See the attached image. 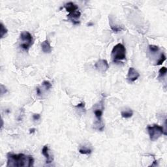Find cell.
I'll use <instances>...</instances> for the list:
<instances>
[{
	"mask_svg": "<svg viewBox=\"0 0 167 167\" xmlns=\"http://www.w3.org/2000/svg\"><path fill=\"white\" fill-rule=\"evenodd\" d=\"M7 157V167H30L32 166L34 163V159L32 156L24 154H14L9 153Z\"/></svg>",
	"mask_w": 167,
	"mask_h": 167,
	"instance_id": "obj_1",
	"label": "cell"
},
{
	"mask_svg": "<svg viewBox=\"0 0 167 167\" xmlns=\"http://www.w3.org/2000/svg\"><path fill=\"white\" fill-rule=\"evenodd\" d=\"M104 98H103L98 103L95 104L93 110V112L97 119V121L94 123V128L100 131H103L104 128V125L102 120L103 110L104 109Z\"/></svg>",
	"mask_w": 167,
	"mask_h": 167,
	"instance_id": "obj_2",
	"label": "cell"
},
{
	"mask_svg": "<svg viewBox=\"0 0 167 167\" xmlns=\"http://www.w3.org/2000/svg\"><path fill=\"white\" fill-rule=\"evenodd\" d=\"M112 58L114 62L117 63L126 58V48L121 43H118L114 47L112 50Z\"/></svg>",
	"mask_w": 167,
	"mask_h": 167,
	"instance_id": "obj_3",
	"label": "cell"
},
{
	"mask_svg": "<svg viewBox=\"0 0 167 167\" xmlns=\"http://www.w3.org/2000/svg\"><path fill=\"white\" fill-rule=\"evenodd\" d=\"M147 130L149 136V138L151 141H155L161 137L163 134H166V131L163 126L159 125H154L152 126H148Z\"/></svg>",
	"mask_w": 167,
	"mask_h": 167,
	"instance_id": "obj_4",
	"label": "cell"
},
{
	"mask_svg": "<svg viewBox=\"0 0 167 167\" xmlns=\"http://www.w3.org/2000/svg\"><path fill=\"white\" fill-rule=\"evenodd\" d=\"M20 47L23 50L26 51H28L30 48L31 47L33 44V39L31 33L28 31H24V32L20 33Z\"/></svg>",
	"mask_w": 167,
	"mask_h": 167,
	"instance_id": "obj_5",
	"label": "cell"
},
{
	"mask_svg": "<svg viewBox=\"0 0 167 167\" xmlns=\"http://www.w3.org/2000/svg\"><path fill=\"white\" fill-rule=\"evenodd\" d=\"M95 67L98 71L104 73L109 69V65L106 60H99L95 63Z\"/></svg>",
	"mask_w": 167,
	"mask_h": 167,
	"instance_id": "obj_6",
	"label": "cell"
},
{
	"mask_svg": "<svg viewBox=\"0 0 167 167\" xmlns=\"http://www.w3.org/2000/svg\"><path fill=\"white\" fill-rule=\"evenodd\" d=\"M140 74L137 71H136L133 67H130L129 69L127 79L129 82H134L139 78Z\"/></svg>",
	"mask_w": 167,
	"mask_h": 167,
	"instance_id": "obj_7",
	"label": "cell"
},
{
	"mask_svg": "<svg viewBox=\"0 0 167 167\" xmlns=\"http://www.w3.org/2000/svg\"><path fill=\"white\" fill-rule=\"evenodd\" d=\"M81 13L80 12L79 10H77V11H75L74 13H69L67 15V17H68V19L70 21H71L74 24H80L79 19L81 18Z\"/></svg>",
	"mask_w": 167,
	"mask_h": 167,
	"instance_id": "obj_8",
	"label": "cell"
},
{
	"mask_svg": "<svg viewBox=\"0 0 167 167\" xmlns=\"http://www.w3.org/2000/svg\"><path fill=\"white\" fill-rule=\"evenodd\" d=\"M42 154L46 158V163L47 164H50L53 161V157H52L49 154V149H48V146H44L43 149H42Z\"/></svg>",
	"mask_w": 167,
	"mask_h": 167,
	"instance_id": "obj_9",
	"label": "cell"
},
{
	"mask_svg": "<svg viewBox=\"0 0 167 167\" xmlns=\"http://www.w3.org/2000/svg\"><path fill=\"white\" fill-rule=\"evenodd\" d=\"M64 8L69 13H74L75 11L78 10V7L72 2H68L67 3H65L64 5Z\"/></svg>",
	"mask_w": 167,
	"mask_h": 167,
	"instance_id": "obj_10",
	"label": "cell"
},
{
	"mask_svg": "<svg viewBox=\"0 0 167 167\" xmlns=\"http://www.w3.org/2000/svg\"><path fill=\"white\" fill-rule=\"evenodd\" d=\"M109 24H110V26L111 27V29L114 31V32H119V31H121L124 30V28L123 27V26H121L120 25H118L116 23H114V21L111 19L110 16H109Z\"/></svg>",
	"mask_w": 167,
	"mask_h": 167,
	"instance_id": "obj_11",
	"label": "cell"
},
{
	"mask_svg": "<svg viewBox=\"0 0 167 167\" xmlns=\"http://www.w3.org/2000/svg\"><path fill=\"white\" fill-rule=\"evenodd\" d=\"M42 50L45 54H50L52 52V47L49 42L48 40L44 41L41 44Z\"/></svg>",
	"mask_w": 167,
	"mask_h": 167,
	"instance_id": "obj_12",
	"label": "cell"
},
{
	"mask_svg": "<svg viewBox=\"0 0 167 167\" xmlns=\"http://www.w3.org/2000/svg\"><path fill=\"white\" fill-rule=\"evenodd\" d=\"M88 146H86L84 145L82 146H81V148L79 149V152L81 153V154H84V155H89L92 154V149L89 147H88Z\"/></svg>",
	"mask_w": 167,
	"mask_h": 167,
	"instance_id": "obj_13",
	"label": "cell"
},
{
	"mask_svg": "<svg viewBox=\"0 0 167 167\" xmlns=\"http://www.w3.org/2000/svg\"><path fill=\"white\" fill-rule=\"evenodd\" d=\"M121 115L123 118L127 119V118H130L133 115V112L131 109H127L125 110H122L121 112Z\"/></svg>",
	"mask_w": 167,
	"mask_h": 167,
	"instance_id": "obj_14",
	"label": "cell"
},
{
	"mask_svg": "<svg viewBox=\"0 0 167 167\" xmlns=\"http://www.w3.org/2000/svg\"><path fill=\"white\" fill-rule=\"evenodd\" d=\"M42 86H43V88L45 89V91L49 90L52 88V84L49 81H45L43 83H42Z\"/></svg>",
	"mask_w": 167,
	"mask_h": 167,
	"instance_id": "obj_15",
	"label": "cell"
},
{
	"mask_svg": "<svg viewBox=\"0 0 167 167\" xmlns=\"http://www.w3.org/2000/svg\"><path fill=\"white\" fill-rule=\"evenodd\" d=\"M167 72V69L165 67H163L162 68L160 69L159 71V78H163L165 75H166Z\"/></svg>",
	"mask_w": 167,
	"mask_h": 167,
	"instance_id": "obj_16",
	"label": "cell"
},
{
	"mask_svg": "<svg viewBox=\"0 0 167 167\" xmlns=\"http://www.w3.org/2000/svg\"><path fill=\"white\" fill-rule=\"evenodd\" d=\"M7 32H8L7 29L5 27V26L3 25V23H1V39H3V38L5 37V35H6V34L7 33Z\"/></svg>",
	"mask_w": 167,
	"mask_h": 167,
	"instance_id": "obj_17",
	"label": "cell"
},
{
	"mask_svg": "<svg viewBox=\"0 0 167 167\" xmlns=\"http://www.w3.org/2000/svg\"><path fill=\"white\" fill-rule=\"evenodd\" d=\"M165 60H166V55L163 53H162L161 54V55H160L159 60H158L157 62L156 65H162L163 64V62H164Z\"/></svg>",
	"mask_w": 167,
	"mask_h": 167,
	"instance_id": "obj_18",
	"label": "cell"
},
{
	"mask_svg": "<svg viewBox=\"0 0 167 167\" xmlns=\"http://www.w3.org/2000/svg\"><path fill=\"white\" fill-rule=\"evenodd\" d=\"M149 49L152 53H156L159 50V47L156 45H149Z\"/></svg>",
	"mask_w": 167,
	"mask_h": 167,
	"instance_id": "obj_19",
	"label": "cell"
},
{
	"mask_svg": "<svg viewBox=\"0 0 167 167\" xmlns=\"http://www.w3.org/2000/svg\"><path fill=\"white\" fill-rule=\"evenodd\" d=\"M40 118H41V116L39 114H34L33 115V119L35 121L39 120H40Z\"/></svg>",
	"mask_w": 167,
	"mask_h": 167,
	"instance_id": "obj_20",
	"label": "cell"
},
{
	"mask_svg": "<svg viewBox=\"0 0 167 167\" xmlns=\"http://www.w3.org/2000/svg\"><path fill=\"white\" fill-rule=\"evenodd\" d=\"M75 107L76 108H78V109H84L85 108V104L84 103H79L77 105H76Z\"/></svg>",
	"mask_w": 167,
	"mask_h": 167,
	"instance_id": "obj_21",
	"label": "cell"
},
{
	"mask_svg": "<svg viewBox=\"0 0 167 167\" xmlns=\"http://www.w3.org/2000/svg\"><path fill=\"white\" fill-rule=\"evenodd\" d=\"M35 129H34V128L30 129V134H32V133H35Z\"/></svg>",
	"mask_w": 167,
	"mask_h": 167,
	"instance_id": "obj_22",
	"label": "cell"
}]
</instances>
